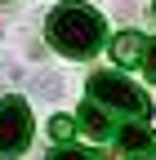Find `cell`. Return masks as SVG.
Returning <instances> with one entry per match:
<instances>
[{"label":"cell","mask_w":156,"mask_h":160,"mask_svg":"<svg viewBox=\"0 0 156 160\" xmlns=\"http://www.w3.org/2000/svg\"><path fill=\"white\" fill-rule=\"evenodd\" d=\"M103 13H94L89 5H58L49 13V45L67 58H94L103 49Z\"/></svg>","instance_id":"6da1fadb"},{"label":"cell","mask_w":156,"mask_h":160,"mask_svg":"<svg viewBox=\"0 0 156 160\" xmlns=\"http://www.w3.org/2000/svg\"><path fill=\"white\" fill-rule=\"evenodd\" d=\"M89 98L98 107H107V111H125V116H134V120H147L152 116V98L138 89V85H129L125 76H116V71H98L89 80Z\"/></svg>","instance_id":"7a4b0ae2"},{"label":"cell","mask_w":156,"mask_h":160,"mask_svg":"<svg viewBox=\"0 0 156 160\" xmlns=\"http://www.w3.org/2000/svg\"><path fill=\"white\" fill-rule=\"evenodd\" d=\"M31 142V111L23 98H5L0 102V156H23Z\"/></svg>","instance_id":"3957f363"},{"label":"cell","mask_w":156,"mask_h":160,"mask_svg":"<svg viewBox=\"0 0 156 160\" xmlns=\"http://www.w3.org/2000/svg\"><path fill=\"white\" fill-rule=\"evenodd\" d=\"M143 49H147V40H143L138 31H121V36L112 40V58H116L121 67H138V62H143Z\"/></svg>","instance_id":"277c9868"},{"label":"cell","mask_w":156,"mask_h":160,"mask_svg":"<svg viewBox=\"0 0 156 160\" xmlns=\"http://www.w3.org/2000/svg\"><path fill=\"white\" fill-rule=\"evenodd\" d=\"M121 147L134 151V156H152V151H156V133H152L147 125H125V129H121Z\"/></svg>","instance_id":"5b68a950"},{"label":"cell","mask_w":156,"mask_h":160,"mask_svg":"<svg viewBox=\"0 0 156 160\" xmlns=\"http://www.w3.org/2000/svg\"><path fill=\"white\" fill-rule=\"evenodd\" d=\"M81 125H85L89 133H98V138H103V133H107V116H103V107L85 102V107H81Z\"/></svg>","instance_id":"8992f818"},{"label":"cell","mask_w":156,"mask_h":160,"mask_svg":"<svg viewBox=\"0 0 156 160\" xmlns=\"http://www.w3.org/2000/svg\"><path fill=\"white\" fill-rule=\"evenodd\" d=\"M49 160H107V156H98V151H76V147H54Z\"/></svg>","instance_id":"52a82bcc"},{"label":"cell","mask_w":156,"mask_h":160,"mask_svg":"<svg viewBox=\"0 0 156 160\" xmlns=\"http://www.w3.org/2000/svg\"><path fill=\"white\" fill-rule=\"evenodd\" d=\"M71 129H76V125H71L67 116H54V120H49V138H54V142H67Z\"/></svg>","instance_id":"ba28073f"},{"label":"cell","mask_w":156,"mask_h":160,"mask_svg":"<svg viewBox=\"0 0 156 160\" xmlns=\"http://www.w3.org/2000/svg\"><path fill=\"white\" fill-rule=\"evenodd\" d=\"M143 71H147V80H156V40L143 49Z\"/></svg>","instance_id":"9c48e42d"},{"label":"cell","mask_w":156,"mask_h":160,"mask_svg":"<svg viewBox=\"0 0 156 160\" xmlns=\"http://www.w3.org/2000/svg\"><path fill=\"white\" fill-rule=\"evenodd\" d=\"M152 13H156V5H152Z\"/></svg>","instance_id":"30bf717a"}]
</instances>
